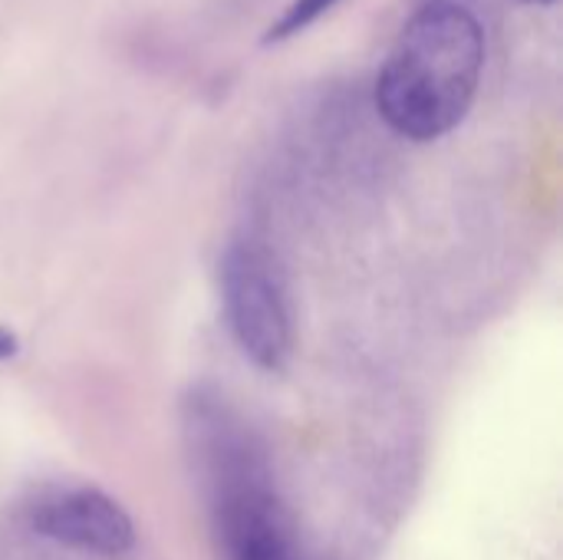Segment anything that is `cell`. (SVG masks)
<instances>
[{
	"label": "cell",
	"mask_w": 563,
	"mask_h": 560,
	"mask_svg": "<svg viewBox=\"0 0 563 560\" xmlns=\"http://www.w3.org/2000/svg\"><path fill=\"white\" fill-rule=\"evenodd\" d=\"M485 73V30L472 7L422 0L376 76L383 122L409 142H435L468 116Z\"/></svg>",
	"instance_id": "1"
},
{
	"label": "cell",
	"mask_w": 563,
	"mask_h": 560,
	"mask_svg": "<svg viewBox=\"0 0 563 560\" xmlns=\"http://www.w3.org/2000/svg\"><path fill=\"white\" fill-rule=\"evenodd\" d=\"M185 432L224 558L310 560L280 495L267 446L251 422L218 396H195Z\"/></svg>",
	"instance_id": "2"
},
{
	"label": "cell",
	"mask_w": 563,
	"mask_h": 560,
	"mask_svg": "<svg viewBox=\"0 0 563 560\" xmlns=\"http://www.w3.org/2000/svg\"><path fill=\"white\" fill-rule=\"evenodd\" d=\"M224 327L247 363L280 373L294 356V307L274 251L244 234L228 241L218 261Z\"/></svg>",
	"instance_id": "3"
},
{
	"label": "cell",
	"mask_w": 563,
	"mask_h": 560,
	"mask_svg": "<svg viewBox=\"0 0 563 560\" xmlns=\"http://www.w3.org/2000/svg\"><path fill=\"white\" fill-rule=\"evenodd\" d=\"M33 535L79 554L122 558L135 548V521L119 498L96 485H53L26 505Z\"/></svg>",
	"instance_id": "4"
},
{
	"label": "cell",
	"mask_w": 563,
	"mask_h": 560,
	"mask_svg": "<svg viewBox=\"0 0 563 560\" xmlns=\"http://www.w3.org/2000/svg\"><path fill=\"white\" fill-rule=\"evenodd\" d=\"M336 3H340V0H294V3L267 26L264 43L274 46V43H284V40L297 36L300 30H307V26H313L320 17H327Z\"/></svg>",
	"instance_id": "5"
},
{
	"label": "cell",
	"mask_w": 563,
	"mask_h": 560,
	"mask_svg": "<svg viewBox=\"0 0 563 560\" xmlns=\"http://www.w3.org/2000/svg\"><path fill=\"white\" fill-rule=\"evenodd\" d=\"M16 353V337L0 327V360H10Z\"/></svg>",
	"instance_id": "6"
},
{
	"label": "cell",
	"mask_w": 563,
	"mask_h": 560,
	"mask_svg": "<svg viewBox=\"0 0 563 560\" xmlns=\"http://www.w3.org/2000/svg\"><path fill=\"white\" fill-rule=\"evenodd\" d=\"M521 3H554V0H521Z\"/></svg>",
	"instance_id": "7"
}]
</instances>
